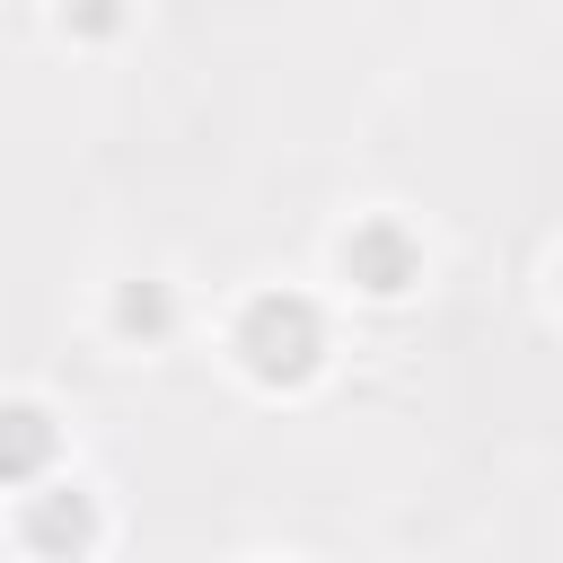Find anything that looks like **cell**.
Segmentation results:
<instances>
[{"label": "cell", "instance_id": "7a4b0ae2", "mask_svg": "<svg viewBox=\"0 0 563 563\" xmlns=\"http://www.w3.org/2000/svg\"><path fill=\"white\" fill-rule=\"evenodd\" d=\"M334 264H343V282H352L361 299H405V290L422 282V238H413L396 211H369V220L343 229Z\"/></svg>", "mask_w": 563, "mask_h": 563}, {"label": "cell", "instance_id": "3957f363", "mask_svg": "<svg viewBox=\"0 0 563 563\" xmlns=\"http://www.w3.org/2000/svg\"><path fill=\"white\" fill-rule=\"evenodd\" d=\"M53 457H62V422H53L35 396H0V493L44 484Z\"/></svg>", "mask_w": 563, "mask_h": 563}, {"label": "cell", "instance_id": "8992f818", "mask_svg": "<svg viewBox=\"0 0 563 563\" xmlns=\"http://www.w3.org/2000/svg\"><path fill=\"white\" fill-rule=\"evenodd\" d=\"M132 26V0H62V35L70 44H114Z\"/></svg>", "mask_w": 563, "mask_h": 563}, {"label": "cell", "instance_id": "5b68a950", "mask_svg": "<svg viewBox=\"0 0 563 563\" xmlns=\"http://www.w3.org/2000/svg\"><path fill=\"white\" fill-rule=\"evenodd\" d=\"M106 325H114L123 343L158 352V343L176 334V290H167V282H123V290H114V308H106Z\"/></svg>", "mask_w": 563, "mask_h": 563}, {"label": "cell", "instance_id": "6da1fadb", "mask_svg": "<svg viewBox=\"0 0 563 563\" xmlns=\"http://www.w3.org/2000/svg\"><path fill=\"white\" fill-rule=\"evenodd\" d=\"M229 352H238V369L255 387L290 396V387H308L325 369V317H317L308 290H255L238 308V325H229Z\"/></svg>", "mask_w": 563, "mask_h": 563}, {"label": "cell", "instance_id": "277c9868", "mask_svg": "<svg viewBox=\"0 0 563 563\" xmlns=\"http://www.w3.org/2000/svg\"><path fill=\"white\" fill-rule=\"evenodd\" d=\"M35 510H26V545L35 554H62V545H97V510H88V493H70V484H53V493H26Z\"/></svg>", "mask_w": 563, "mask_h": 563}]
</instances>
